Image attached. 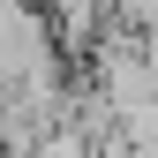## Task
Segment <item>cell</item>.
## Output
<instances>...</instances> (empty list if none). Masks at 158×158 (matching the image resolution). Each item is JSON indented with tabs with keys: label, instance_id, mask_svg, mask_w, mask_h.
Returning <instances> with one entry per match:
<instances>
[{
	"label": "cell",
	"instance_id": "6da1fadb",
	"mask_svg": "<svg viewBox=\"0 0 158 158\" xmlns=\"http://www.w3.org/2000/svg\"><path fill=\"white\" fill-rule=\"evenodd\" d=\"M106 8H113V23H121V30L158 38V0H106Z\"/></svg>",
	"mask_w": 158,
	"mask_h": 158
},
{
	"label": "cell",
	"instance_id": "7a4b0ae2",
	"mask_svg": "<svg viewBox=\"0 0 158 158\" xmlns=\"http://www.w3.org/2000/svg\"><path fill=\"white\" fill-rule=\"evenodd\" d=\"M38 8H45V0H38Z\"/></svg>",
	"mask_w": 158,
	"mask_h": 158
}]
</instances>
